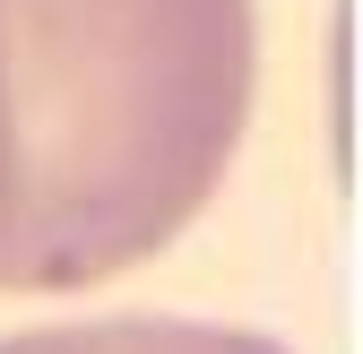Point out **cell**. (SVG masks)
Returning <instances> with one entry per match:
<instances>
[{"label": "cell", "instance_id": "cell-2", "mask_svg": "<svg viewBox=\"0 0 363 354\" xmlns=\"http://www.w3.org/2000/svg\"><path fill=\"white\" fill-rule=\"evenodd\" d=\"M0 354H286L251 329H208V320H69V329H26V337H0Z\"/></svg>", "mask_w": 363, "mask_h": 354}, {"label": "cell", "instance_id": "cell-1", "mask_svg": "<svg viewBox=\"0 0 363 354\" xmlns=\"http://www.w3.org/2000/svg\"><path fill=\"white\" fill-rule=\"evenodd\" d=\"M251 0H0V294L164 251L251 121Z\"/></svg>", "mask_w": 363, "mask_h": 354}]
</instances>
